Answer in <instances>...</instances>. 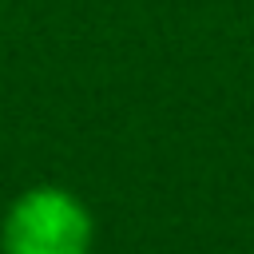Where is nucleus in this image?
Masks as SVG:
<instances>
[{
    "label": "nucleus",
    "mask_w": 254,
    "mask_h": 254,
    "mask_svg": "<svg viewBox=\"0 0 254 254\" xmlns=\"http://www.w3.org/2000/svg\"><path fill=\"white\" fill-rule=\"evenodd\" d=\"M95 214L91 206L56 183L20 190L0 218V254H91Z\"/></svg>",
    "instance_id": "obj_1"
}]
</instances>
